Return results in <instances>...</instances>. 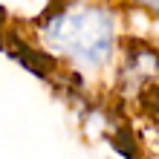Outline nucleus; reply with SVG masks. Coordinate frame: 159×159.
Wrapping results in <instances>:
<instances>
[{
  "mask_svg": "<svg viewBox=\"0 0 159 159\" xmlns=\"http://www.w3.org/2000/svg\"><path fill=\"white\" fill-rule=\"evenodd\" d=\"M35 38L49 64H64L75 78H98L116 67L121 20L107 3L70 0L41 17Z\"/></svg>",
  "mask_w": 159,
  "mask_h": 159,
  "instance_id": "nucleus-1",
  "label": "nucleus"
},
{
  "mask_svg": "<svg viewBox=\"0 0 159 159\" xmlns=\"http://www.w3.org/2000/svg\"><path fill=\"white\" fill-rule=\"evenodd\" d=\"M133 9H139V12H145V15H153L159 17V0H127Z\"/></svg>",
  "mask_w": 159,
  "mask_h": 159,
  "instance_id": "nucleus-3",
  "label": "nucleus"
},
{
  "mask_svg": "<svg viewBox=\"0 0 159 159\" xmlns=\"http://www.w3.org/2000/svg\"><path fill=\"white\" fill-rule=\"evenodd\" d=\"M116 84L125 98L148 101L159 96V52L145 41H121L116 58Z\"/></svg>",
  "mask_w": 159,
  "mask_h": 159,
  "instance_id": "nucleus-2",
  "label": "nucleus"
}]
</instances>
